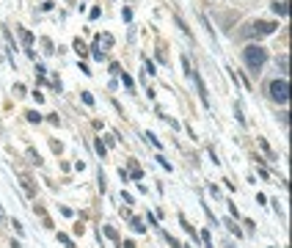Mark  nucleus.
I'll use <instances>...</instances> for the list:
<instances>
[{
	"mask_svg": "<svg viewBox=\"0 0 292 248\" xmlns=\"http://www.w3.org/2000/svg\"><path fill=\"white\" fill-rule=\"evenodd\" d=\"M243 61L251 72H259V69L264 66V61H267V50H264L262 44H248V47L243 50Z\"/></svg>",
	"mask_w": 292,
	"mask_h": 248,
	"instance_id": "obj_1",
	"label": "nucleus"
},
{
	"mask_svg": "<svg viewBox=\"0 0 292 248\" xmlns=\"http://www.w3.org/2000/svg\"><path fill=\"white\" fill-rule=\"evenodd\" d=\"M270 96L276 99V102H281V105L290 99V83H287V77H278V80L270 83Z\"/></svg>",
	"mask_w": 292,
	"mask_h": 248,
	"instance_id": "obj_2",
	"label": "nucleus"
},
{
	"mask_svg": "<svg viewBox=\"0 0 292 248\" xmlns=\"http://www.w3.org/2000/svg\"><path fill=\"white\" fill-rule=\"evenodd\" d=\"M276 31V25L273 22H251V25H245V31H240V36H267Z\"/></svg>",
	"mask_w": 292,
	"mask_h": 248,
	"instance_id": "obj_3",
	"label": "nucleus"
},
{
	"mask_svg": "<svg viewBox=\"0 0 292 248\" xmlns=\"http://www.w3.org/2000/svg\"><path fill=\"white\" fill-rule=\"evenodd\" d=\"M190 77H193L196 89H199V96H202V102H204V105H209V94H207V86H204L202 75H199V72H190Z\"/></svg>",
	"mask_w": 292,
	"mask_h": 248,
	"instance_id": "obj_4",
	"label": "nucleus"
},
{
	"mask_svg": "<svg viewBox=\"0 0 292 248\" xmlns=\"http://www.w3.org/2000/svg\"><path fill=\"white\" fill-rule=\"evenodd\" d=\"M20 179H22V187H25V193H28V196H33L36 187H33V179H30V174L20 171Z\"/></svg>",
	"mask_w": 292,
	"mask_h": 248,
	"instance_id": "obj_5",
	"label": "nucleus"
},
{
	"mask_svg": "<svg viewBox=\"0 0 292 248\" xmlns=\"http://www.w3.org/2000/svg\"><path fill=\"white\" fill-rule=\"evenodd\" d=\"M273 11H276L278 17H287V14H290V8H287V0H281V3H273Z\"/></svg>",
	"mask_w": 292,
	"mask_h": 248,
	"instance_id": "obj_6",
	"label": "nucleus"
},
{
	"mask_svg": "<svg viewBox=\"0 0 292 248\" xmlns=\"http://www.w3.org/2000/svg\"><path fill=\"white\" fill-rule=\"evenodd\" d=\"M20 39H22V44H25V47H30V44H33V33H28L25 28H20Z\"/></svg>",
	"mask_w": 292,
	"mask_h": 248,
	"instance_id": "obj_7",
	"label": "nucleus"
},
{
	"mask_svg": "<svg viewBox=\"0 0 292 248\" xmlns=\"http://www.w3.org/2000/svg\"><path fill=\"white\" fill-rule=\"evenodd\" d=\"M28 157H30V163H33V165H42V157H39V152H36L33 146H28Z\"/></svg>",
	"mask_w": 292,
	"mask_h": 248,
	"instance_id": "obj_8",
	"label": "nucleus"
},
{
	"mask_svg": "<svg viewBox=\"0 0 292 248\" xmlns=\"http://www.w3.org/2000/svg\"><path fill=\"white\" fill-rule=\"evenodd\" d=\"M25 119H28L30 124H39V122H42V116H39V110H28V113H25Z\"/></svg>",
	"mask_w": 292,
	"mask_h": 248,
	"instance_id": "obj_9",
	"label": "nucleus"
},
{
	"mask_svg": "<svg viewBox=\"0 0 292 248\" xmlns=\"http://www.w3.org/2000/svg\"><path fill=\"white\" fill-rule=\"evenodd\" d=\"M58 240H61L66 248H75V243H72V237H69V234H61V232H58Z\"/></svg>",
	"mask_w": 292,
	"mask_h": 248,
	"instance_id": "obj_10",
	"label": "nucleus"
},
{
	"mask_svg": "<svg viewBox=\"0 0 292 248\" xmlns=\"http://www.w3.org/2000/svg\"><path fill=\"white\" fill-rule=\"evenodd\" d=\"M105 234H108V237H111L113 243H118V232H116L113 226H105Z\"/></svg>",
	"mask_w": 292,
	"mask_h": 248,
	"instance_id": "obj_11",
	"label": "nucleus"
},
{
	"mask_svg": "<svg viewBox=\"0 0 292 248\" xmlns=\"http://www.w3.org/2000/svg\"><path fill=\"white\" fill-rule=\"evenodd\" d=\"M130 177H132V179H141L144 174H141V168H138V165H132V163H130Z\"/></svg>",
	"mask_w": 292,
	"mask_h": 248,
	"instance_id": "obj_12",
	"label": "nucleus"
},
{
	"mask_svg": "<svg viewBox=\"0 0 292 248\" xmlns=\"http://www.w3.org/2000/svg\"><path fill=\"white\" fill-rule=\"evenodd\" d=\"M259 146H262V149L267 152V157H276V155L270 152V146H267V141H264V138H259Z\"/></svg>",
	"mask_w": 292,
	"mask_h": 248,
	"instance_id": "obj_13",
	"label": "nucleus"
},
{
	"mask_svg": "<svg viewBox=\"0 0 292 248\" xmlns=\"http://www.w3.org/2000/svg\"><path fill=\"white\" fill-rule=\"evenodd\" d=\"M278 66H281V72H287V66H290V58H287V55H281V58H278Z\"/></svg>",
	"mask_w": 292,
	"mask_h": 248,
	"instance_id": "obj_14",
	"label": "nucleus"
},
{
	"mask_svg": "<svg viewBox=\"0 0 292 248\" xmlns=\"http://www.w3.org/2000/svg\"><path fill=\"white\" fill-rule=\"evenodd\" d=\"M75 50H77V53H80V55H86V53H88V50H86V44H83V41H80V39L75 41Z\"/></svg>",
	"mask_w": 292,
	"mask_h": 248,
	"instance_id": "obj_15",
	"label": "nucleus"
},
{
	"mask_svg": "<svg viewBox=\"0 0 292 248\" xmlns=\"http://www.w3.org/2000/svg\"><path fill=\"white\" fill-rule=\"evenodd\" d=\"M132 229H135V232H144V223H141V218H132Z\"/></svg>",
	"mask_w": 292,
	"mask_h": 248,
	"instance_id": "obj_16",
	"label": "nucleus"
},
{
	"mask_svg": "<svg viewBox=\"0 0 292 248\" xmlns=\"http://www.w3.org/2000/svg\"><path fill=\"white\" fill-rule=\"evenodd\" d=\"M83 102H86V105H94V96H91L88 91H83Z\"/></svg>",
	"mask_w": 292,
	"mask_h": 248,
	"instance_id": "obj_17",
	"label": "nucleus"
},
{
	"mask_svg": "<svg viewBox=\"0 0 292 248\" xmlns=\"http://www.w3.org/2000/svg\"><path fill=\"white\" fill-rule=\"evenodd\" d=\"M202 237H204V246H207V248H212V237H209V232H204Z\"/></svg>",
	"mask_w": 292,
	"mask_h": 248,
	"instance_id": "obj_18",
	"label": "nucleus"
},
{
	"mask_svg": "<svg viewBox=\"0 0 292 248\" xmlns=\"http://www.w3.org/2000/svg\"><path fill=\"white\" fill-rule=\"evenodd\" d=\"M94 146H97V152H99V155H102V157H105V144H102V141H97V144H94Z\"/></svg>",
	"mask_w": 292,
	"mask_h": 248,
	"instance_id": "obj_19",
	"label": "nucleus"
},
{
	"mask_svg": "<svg viewBox=\"0 0 292 248\" xmlns=\"http://www.w3.org/2000/svg\"><path fill=\"white\" fill-rule=\"evenodd\" d=\"M11 248H22V246H20V243H17V240H14V243H11Z\"/></svg>",
	"mask_w": 292,
	"mask_h": 248,
	"instance_id": "obj_20",
	"label": "nucleus"
},
{
	"mask_svg": "<svg viewBox=\"0 0 292 248\" xmlns=\"http://www.w3.org/2000/svg\"><path fill=\"white\" fill-rule=\"evenodd\" d=\"M0 220H6V215H3V210H0Z\"/></svg>",
	"mask_w": 292,
	"mask_h": 248,
	"instance_id": "obj_21",
	"label": "nucleus"
}]
</instances>
